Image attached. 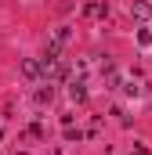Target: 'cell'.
I'll return each mask as SVG.
<instances>
[{
    "label": "cell",
    "instance_id": "obj_2",
    "mask_svg": "<svg viewBox=\"0 0 152 155\" xmlns=\"http://www.w3.org/2000/svg\"><path fill=\"white\" fill-rule=\"evenodd\" d=\"M130 15H134L138 22H149L152 18V4L149 0H134V4H130Z\"/></svg>",
    "mask_w": 152,
    "mask_h": 155
},
{
    "label": "cell",
    "instance_id": "obj_4",
    "mask_svg": "<svg viewBox=\"0 0 152 155\" xmlns=\"http://www.w3.org/2000/svg\"><path fill=\"white\" fill-rule=\"evenodd\" d=\"M69 97H73V101H87V87H83V83H73V87H69Z\"/></svg>",
    "mask_w": 152,
    "mask_h": 155
},
{
    "label": "cell",
    "instance_id": "obj_1",
    "mask_svg": "<svg viewBox=\"0 0 152 155\" xmlns=\"http://www.w3.org/2000/svg\"><path fill=\"white\" fill-rule=\"evenodd\" d=\"M83 15H87V18H105V15H109V4H105V0H87V4H83Z\"/></svg>",
    "mask_w": 152,
    "mask_h": 155
},
{
    "label": "cell",
    "instance_id": "obj_6",
    "mask_svg": "<svg viewBox=\"0 0 152 155\" xmlns=\"http://www.w3.org/2000/svg\"><path fill=\"white\" fill-rule=\"evenodd\" d=\"M51 94H54L51 87H40V90H36V101H40V105H43V101H51Z\"/></svg>",
    "mask_w": 152,
    "mask_h": 155
},
{
    "label": "cell",
    "instance_id": "obj_7",
    "mask_svg": "<svg viewBox=\"0 0 152 155\" xmlns=\"http://www.w3.org/2000/svg\"><path fill=\"white\" fill-rule=\"evenodd\" d=\"M138 43H141V47H149V43H152V33H149V29H138Z\"/></svg>",
    "mask_w": 152,
    "mask_h": 155
},
{
    "label": "cell",
    "instance_id": "obj_3",
    "mask_svg": "<svg viewBox=\"0 0 152 155\" xmlns=\"http://www.w3.org/2000/svg\"><path fill=\"white\" fill-rule=\"evenodd\" d=\"M22 72H26V79H40L43 76V72H40V61H33V58L22 61Z\"/></svg>",
    "mask_w": 152,
    "mask_h": 155
},
{
    "label": "cell",
    "instance_id": "obj_5",
    "mask_svg": "<svg viewBox=\"0 0 152 155\" xmlns=\"http://www.w3.org/2000/svg\"><path fill=\"white\" fill-rule=\"evenodd\" d=\"M69 36H73V33H69V25H62V29L54 33V40H51V43H58V47H65V43H69Z\"/></svg>",
    "mask_w": 152,
    "mask_h": 155
}]
</instances>
